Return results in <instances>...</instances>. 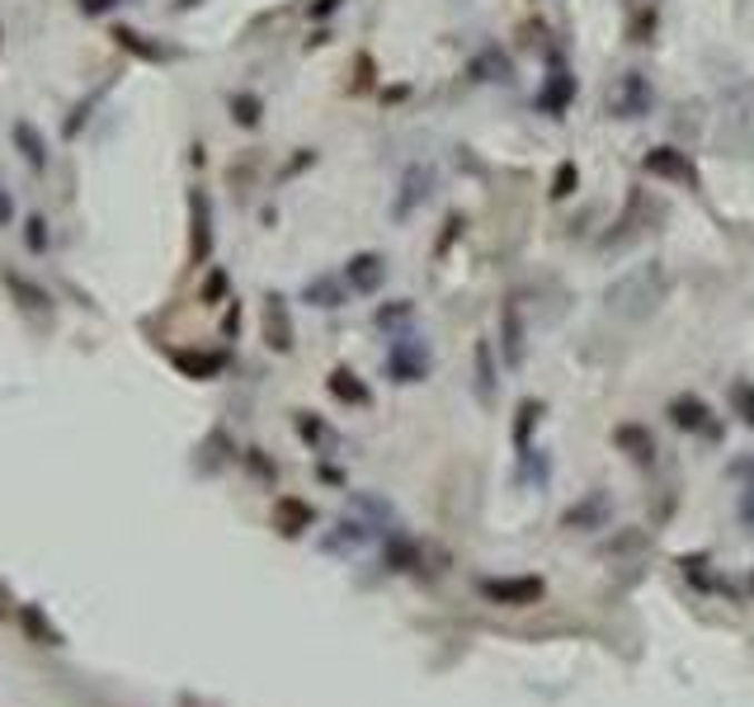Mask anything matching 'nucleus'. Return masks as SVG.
Returning a JSON list of instances; mask_svg holds the SVG:
<instances>
[{
    "label": "nucleus",
    "instance_id": "obj_1",
    "mask_svg": "<svg viewBox=\"0 0 754 707\" xmlns=\"http://www.w3.org/2000/svg\"><path fill=\"white\" fill-rule=\"evenodd\" d=\"M661 298H665V265H656V260L618 273V279L608 283V292H604L608 311H613V317H623V321L651 317V311L661 307Z\"/></svg>",
    "mask_w": 754,
    "mask_h": 707
},
{
    "label": "nucleus",
    "instance_id": "obj_2",
    "mask_svg": "<svg viewBox=\"0 0 754 707\" xmlns=\"http://www.w3.org/2000/svg\"><path fill=\"white\" fill-rule=\"evenodd\" d=\"M604 104H608L613 118H627V123H632V118H646L651 109H656V86L646 81V71L632 67V71H623V76H613Z\"/></svg>",
    "mask_w": 754,
    "mask_h": 707
},
{
    "label": "nucleus",
    "instance_id": "obj_3",
    "mask_svg": "<svg viewBox=\"0 0 754 707\" xmlns=\"http://www.w3.org/2000/svg\"><path fill=\"white\" fill-rule=\"evenodd\" d=\"M642 170L651 175V180H665V185H679V189H703L698 166H693L688 151H679V147H651L642 156Z\"/></svg>",
    "mask_w": 754,
    "mask_h": 707
},
{
    "label": "nucleus",
    "instance_id": "obj_4",
    "mask_svg": "<svg viewBox=\"0 0 754 707\" xmlns=\"http://www.w3.org/2000/svg\"><path fill=\"white\" fill-rule=\"evenodd\" d=\"M429 345L420 336H396L387 345V372H391V382H425V372H429Z\"/></svg>",
    "mask_w": 754,
    "mask_h": 707
},
{
    "label": "nucleus",
    "instance_id": "obj_5",
    "mask_svg": "<svg viewBox=\"0 0 754 707\" xmlns=\"http://www.w3.org/2000/svg\"><path fill=\"white\" fill-rule=\"evenodd\" d=\"M429 193H434V166H425V161L406 166L401 185H396V199H391V218H396V222H410L415 208H420Z\"/></svg>",
    "mask_w": 754,
    "mask_h": 707
},
{
    "label": "nucleus",
    "instance_id": "obj_6",
    "mask_svg": "<svg viewBox=\"0 0 754 707\" xmlns=\"http://www.w3.org/2000/svg\"><path fill=\"white\" fill-rule=\"evenodd\" d=\"M476 589H482V599L505 604V608H524V604L543 599V580L538 576H486Z\"/></svg>",
    "mask_w": 754,
    "mask_h": 707
},
{
    "label": "nucleus",
    "instance_id": "obj_7",
    "mask_svg": "<svg viewBox=\"0 0 754 707\" xmlns=\"http://www.w3.org/2000/svg\"><path fill=\"white\" fill-rule=\"evenodd\" d=\"M524 354H528L524 302H519V298H505V307H500V359H505L509 368H524Z\"/></svg>",
    "mask_w": 754,
    "mask_h": 707
},
{
    "label": "nucleus",
    "instance_id": "obj_8",
    "mask_svg": "<svg viewBox=\"0 0 754 707\" xmlns=\"http://www.w3.org/2000/svg\"><path fill=\"white\" fill-rule=\"evenodd\" d=\"M189 265H208V255H212V203H208V193L204 189H189Z\"/></svg>",
    "mask_w": 754,
    "mask_h": 707
},
{
    "label": "nucleus",
    "instance_id": "obj_9",
    "mask_svg": "<svg viewBox=\"0 0 754 707\" xmlns=\"http://www.w3.org/2000/svg\"><path fill=\"white\" fill-rule=\"evenodd\" d=\"M571 100H575V76L562 67V57L552 52V71H547V81H543V90H538V100H533V109L562 118V113L571 109Z\"/></svg>",
    "mask_w": 754,
    "mask_h": 707
},
{
    "label": "nucleus",
    "instance_id": "obj_10",
    "mask_svg": "<svg viewBox=\"0 0 754 707\" xmlns=\"http://www.w3.org/2000/svg\"><path fill=\"white\" fill-rule=\"evenodd\" d=\"M656 212H661V208H656V203H646V193H642V189H632V193H627V208H623V218H618V231H608L599 246H604V250H613V246H627V241H632V236H637L642 227H651V218H656Z\"/></svg>",
    "mask_w": 754,
    "mask_h": 707
},
{
    "label": "nucleus",
    "instance_id": "obj_11",
    "mask_svg": "<svg viewBox=\"0 0 754 707\" xmlns=\"http://www.w3.org/2000/svg\"><path fill=\"white\" fill-rule=\"evenodd\" d=\"M669 420H674V429H688V435L722 439V425L712 420V410H707L703 397H674L669 401Z\"/></svg>",
    "mask_w": 754,
    "mask_h": 707
},
{
    "label": "nucleus",
    "instance_id": "obj_12",
    "mask_svg": "<svg viewBox=\"0 0 754 707\" xmlns=\"http://www.w3.org/2000/svg\"><path fill=\"white\" fill-rule=\"evenodd\" d=\"M265 345L274 354H288L292 349V311L284 292H269L265 298Z\"/></svg>",
    "mask_w": 754,
    "mask_h": 707
},
{
    "label": "nucleus",
    "instance_id": "obj_13",
    "mask_svg": "<svg viewBox=\"0 0 754 707\" xmlns=\"http://www.w3.org/2000/svg\"><path fill=\"white\" fill-rule=\"evenodd\" d=\"M345 283H349V292H364V298H368V292H377V288L387 283V260H383V255H373V250H359L345 265Z\"/></svg>",
    "mask_w": 754,
    "mask_h": 707
},
{
    "label": "nucleus",
    "instance_id": "obj_14",
    "mask_svg": "<svg viewBox=\"0 0 754 707\" xmlns=\"http://www.w3.org/2000/svg\"><path fill=\"white\" fill-rule=\"evenodd\" d=\"M467 76H472V81H482V86H495V81L509 86V81H514V62H509V57H505L500 48H495V43H486L482 52L472 57Z\"/></svg>",
    "mask_w": 754,
    "mask_h": 707
},
{
    "label": "nucleus",
    "instance_id": "obj_15",
    "mask_svg": "<svg viewBox=\"0 0 754 707\" xmlns=\"http://www.w3.org/2000/svg\"><path fill=\"white\" fill-rule=\"evenodd\" d=\"M316 519V509L307 500H297V496H279L274 500V528H279L284 538H302L307 528Z\"/></svg>",
    "mask_w": 754,
    "mask_h": 707
},
{
    "label": "nucleus",
    "instance_id": "obj_16",
    "mask_svg": "<svg viewBox=\"0 0 754 707\" xmlns=\"http://www.w3.org/2000/svg\"><path fill=\"white\" fill-rule=\"evenodd\" d=\"M613 444H618L632 462H651V458H656V439H651L646 425H618V429H613Z\"/></svg>",
    "mask_w": 754,
    "mask_h": 707
},
{
    "label": "nucleus",
    "instance_id": "obj_17",
    "mask_svg": "<svg viewBox=\"0 0 754 707\" xmlns=\"http://www.w3.org/2000/svg\"><path fill=\"white\" fill-rule=\"evenodd\" d=\"M566 528H604L608 524V496L604 490H594V496H585L581 505H571L566 509Z\"/></svg>",
    "mask_w": 754,
    "mask_h": 707
},
{
    "label": "nucleus",
    "instance_id": "obj_18",
    "mask_svg": "<svg viewBox=\"0 0 754 707\" xmlns=\"http://www.w3.org/2000/svg\"><path fill=\"white\" fill-rule=\"evenodd\" d=\"M326 387H330V397L345 401V406H368V401H373V391L364 387V378H359L354 368H335Z\"/></svg>",
    "mask_w": 754,
    "mask_h": 707
},
{
    "label": "nucleus",
    "instance_id": "obj_19",
    "mask_svg": "<svg viewBox=\"0 0 754 707\" xmlns=\"http://www.w3.org/2000/svg\"><path fill=\"white\" fill-rule=\"evenodd\" d=\"M19 623H24V633H29L33 641H43V646H67L62 627H57L38 604H24V608H19Z\"/></svg>",
    "mask_w": 754,
    "mask_h": 707
},
{
    "label": "nucleus",
    "instance_id": "obj_20",
    "mask_svg": "<svg viewBox=\"0 0 754 707\" xmlns=\"http://www.w3.org/2000/svg\"><path fill=\"white\" fill-rule=\"evenodd\" d=\"M175 368L204 382V378H217V372L227 368V354H175Z\"/></svg>",
    "mask_w": 754,
    "mask_h": 707
},
{
    "label": "nucleus",
    "instance_id": "obj_21",
    "mask_svg": "<svg viewBox=\"0 0 754 707\" xmlns=\"http://www.w3.org/2000/svg\"><path fill=\"white\" fill-rule=\"evenodd\" d=\"M0 279H6V288L14 292V298H19V307H24V311H43V317H48V311H52V302H48V292L43 288H33L29 279H19V273H0Z\"/></svg>",
    "mask_w": 754,
    "mask_h": 707
},
{
    "label": "nucleus",
    "instance_id": "obj_22",
    "mask_svg": "<svg viewBox=\"0 0 754 707\" xmlns=\"http://www.w3.org/2000/svg\"><path fill=\"white\" fill-rule=\"evenodd\" d=\"M113 43H118V48H128L132 57H142V62H166V57H170L166 48L147 43V38L137 33V29H128V24H118V29H113Z\"/></svg>",
    "mask_w": 754,
    "mask_h": 707
},
{
    "label": "nucleus",
    "instance_id": "obj_23",
    "mask_svg": "<svg viewBox=\"0 0 754 707\" xmlns=\"http://www.w3.org/2000/svg\"><path fill=\"white\" fill-rule=\"evenodd\" d=\"M476 397H482L486 406L495 401V354L486 340H476Z\"/></svg>",
    "mask_w": 754,
    "mask_h": 707
},
{
    "label": "nucleus",
    "instance_id": "obj_24",
    "mask_svg": "<svg viewBox=\"0 0 754 707\" xmlns=\"http://www.w3.org/2000/svg\"><path fill=\"white\" fill-rule=\"evenodd\" d=\"M387 566H391V571H420V542L391 534V542H387Z\"/></svg>",
    "mask_w": 754,
    "mask_h": 707
},
{
    "label": "nucleus",
    "instance_id": "obj_25",
    "mask_svg": "<svg viewBox=\"0 0 754 707\" xmlns=\"http://www.w3.org/2000/svg\"><path fill=\"white\" fill-rule=\"evenodd\" d=\"M302 298L311 302V307H345V283L340 279H311L307 288H302Z\"/></svg>",
    "mask_w": 754,
    "mask_h": 707
},
{
    "label": "nucleus",
    "instance_id": "obj_26",
    "mask_svg": "<svg viewBox=\"0 0 754 707\" xmlns=\"http://www.w3.org/2000/svg\"><path fill=\"white\" fill-rule=\"evenodd\" d=\"M14 147L24 151V161H29L33 170L48 166V147H43V137L33 132V123H14Z\"/></svg>",
    "mask_w": 754,
    "mask_h": 707
},
{
    "label": "nucleus",
    "instance_id": "obj_27",
    "mask_svg": "<svg viewBox=\"0 0 754 707\" xmlns=\"http://www.w3.org/2000/svg\"><path fill=\"white\" fill-rule=\"evenodd\" d=\"M656 24H661L656 6H637V10H632V19H627V38H632V43H651V38H656Z\"/></svg>",
    "mask_w": 754,
    "mask_h": 707
},
{
    "label": "nucleus",
    "instance_id": "obj_28",
    "mask_svg": "<svg viewBox=\"0 0 754 707\" xmlns=\"http://www.w3.org/2000/svg\"><path fill=\"white\" fill-rule=\"evenodd\" d=\"M231 118H236V123H241V128H260V118H265V100H260V94H231Z\"/></svg>",
    "mask_w": 754,
    "mask_h": 707
},
{
    "label": "nucleus",
    "instance_id": "obj_29",
    "mask_svg": "<svg viewBox=\"0 0 754 707\" xmlns=\"http://www.w3.org/2000/svg\"><path fill=\"white\" fill-rule=\"evenodd\" d=\"M679 566H684V576L698 589H717V595H726V589H731L726 580H717V576L707 571V557H679Z\"/></svg>",
    "mask_w": 754,
    "mask_h": 707
},
{
    "label": "nucleus",
    "instance_id": "obj_30",
    "mask_svg": "<svg viewBox=\"0 0 754 707\" xmlns=\"http://www.w3.org/2000/svg\"><path fill=\"white\" fill-rule=\"evenodd\" d=\"M575 189H581V170H575V161H562L552 175V199H571Z\"/></svg>",
    "mask_w": 754,
    "mask_h": 707
},
{
    "label": "nucleus",
    "instance_id": "obj_31",
    "mask_svg": "<svg viewBox=\"0 0 754 707\" xmlns=\"http://www.w3.org/2000/svg\"><path fill=\"white\" fill-rule=\"evenodd\" d=\"M538 416H543V401H524V406H519V425H514V444H519L524 454H528V435H533V420H538Z\"/></svg>",
    "mask_w": 754,
    "mask_h": 707
},
{
    "label": "nucleus",
    "instance_id": "obj_32",
    "mask_svg": "<svg viewBox=\"0 0 754 707\" xmlns=\"http://www.w3.org/2000/svg\"><path fill=\"white\" fill-rule=\"evenodd\" d=\"M731 406H736V416L754 429V382H736V387H731Z\"/></svg>",
    "mask_w": 754,
    "mask_h": 707
},
{
    "label": "nucleus",
    "instance_id": "obj_33",
    "mask_svg": "<svg viewBox=\"0 0 754 707\" xmlns=\"http://www.w3.org/2000/svg\"><path fill=\"white\" fill-rule=\"evenodd\" d=\"M297 435H302L307 444H335V435H330V429H326L321 420H316V416H307V410H302V416H297Z\"/></svg>",
    "mask_w": 754,
    "mask_h": 707
},
{
    "label": "nucleus",
    "instance_id": "obj_34",
    "mask_svg": "<svg viewBox=\"0 0 754 707\" xmlns=\"http://www.w3.org/2000/svg\"><path fill=\"white\" fill-rule=\"evenodd\" d=\"M410 311H415L410 302H391V307H377V317H373V321H377V326H383V330H391V326H401V321H410Z\"/></svg>",
    "mask_w": 754,
    "mask_h": 707
},
{
    "label": "nucleus",
    "instance_id": "obj_35",
    "mask_svg": "<svg viewBox=\"0 0 754 707\" xmlns=\"http://www.w3.org/2000/svg\"><path fill=\"white\" fill-rule=\"evenodd\" d=\"M24 241H29V250H48V218L43 212H33V218L24 222Z\"/></svg>",
    "mask_w": 754,
    "mask_h": 707
},
{
    "label": "nucleus",
    "instance_id": "obj_36",
    "mask_svg": "<svg viewBox=\"0 0 754 707\" xmlns=\"http://www.w3.org/2000/svg\"><path fill=\"white\" fill-rule=\"evenodd\" d=\"M222 292H227V273H222V269H212V273H208V283H204V302L212 307L217 298H222Z\"/></svg>",
    "mask_w": 754,
    "mask_h": 707
},
{
    "label": "nucleus",
    "instance_id": "obj_37",
    "mask_svg": "<svg viewBox=\"0 0 754 707\" xmlns=\"http://www.w3.org/2000/svg\"><path fill=\"white\" fill-rule=\"evenodd\" d=\"M76 6H81V14H90V19H99V14H109L118 0H76Z\"/></svg>",
    "mask_w": 754,
    "mask_h": 707
},
{
    "label": "nucleus",
    "instance_id": "obj_38",
    "mask_svg": "<svg viewBox=\"0 0 754 707\" xmlns=\"http://www.w3.org/2000/svg\"><path fill=\"white\" fill-rule=\"evenodd\" d=\"M726 477H736V481L754 477V454H750V458H741V462H731V467H726Z\"/></svg>",
    "mask_w": 754,
    "mask_h": 707
},
{
    "label": "nucleus",
    "instance_id": "obj_39",
    "mask_svg": "<svg viewBox=\"0 0 754 707\" xmlns=\"http://www.w3.org/2000/svg\"><path fill=\"white\" fill-rule=\"evenodd\" d=\"M14 614V595H10V585L0 580V618H10Z\"/></svg>",
    "mask_w": 754,
    "mask_h": 707
},
{
    "label": "nucleus",
    "instance_id": "obj_40",
    "mask_svg": "<svg viewBox=\"0 0 754 707\" xmlns=\"http://www.w3.org/2000/svg\"><path fill=\"white\" fill-rule=\"evenodd\" d=\"M741 519L754 524V486H745V496H741Z\"/></svg>",
    "mask_w": 754,
    "mask_h": 707
},
{
    "label": "nucleus",
    "instance_id": "obj_41",
    "mask_svg": "<svg viewBox=\"0 0 754 707\" xmlns=\"http://www.w3.org/2000/svg\"><path fill=\"white\" fill-rule=\"evenodd\" d=\"M250 467H255V471H260V477H274V462H265L260 454H255V448H250Z\"/></svg>",
    "mask_w": 754,
    "mask_h": 707
},
{
    "label": "nucleus",
    "instance_id": "obj_42",
    "mask_svg": "<svg viewBox=\"0 0 754 707\" xmlns=\"http://www.w3.org/2000/svg\"><path fill=\"white\" fill-rule=\"evenodd\" d=\"M10 218H14V203H10V193L0 189V222H10Z\"/></svg>",
    "mask_w": 754,
    "mask_h": 707
},
{
    "label": "nucleus",
    "instance_id": "obj_43",
    "mask_svg": "<svg viewBox=\"0 0 754 707\" xmlns=\"http://www.w3.org/2000/svg\"><path fill=\"white\" fill-rule=\"evenodd\" d=\"M335 6H340V0H316V6H311V14H330Z\"/></svg>",
    "mask_w": 754,
    "mask_h": 707
},
{
    "label": "nucleus",
    "instance_id": "obj_44",
    "mask_svg": "<svg viewBox=\"0 0 754 707\" xmlns=\"http://www.w3.org/2000/svg\"><path fill=\"white\" fill-rule=\"evenodd\" d=\"M623 6H627V10H637V6H646V0H623Z\"/></svg>",
    "mask_w": 754,
    "mask_h": 707
},
{
    "label": "nucleus",
    "instance_id": "obj_45",
    "mask_svg": "<svg viewBox=\"0 0 754 707\" xmlns=\"http://www.w3.org/2000/svg\"><path fill=\"white\" fill-rule=\"evenodd\" d=\"M458 6H467V0H458Z\"/></svg>",
    "mask_w": 754,
    "mask_h": 707
}]
</instances>
